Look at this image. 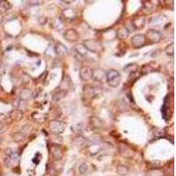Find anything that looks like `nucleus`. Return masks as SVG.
<instances>
[{
	"label": "nucleus",
	"mask_w": 176,
	"mask_h": 176,
	"mask_svg": "<svg viewBox=\"0 0 176 176\" xmlns=\"http://www.w3.org/2000/svg\"><path fill=\"white\" fill-rule=\"evenodd\" d=\"M7 157L6 158V163L8 166H15L19 163V156L13 152H6Z\"/></svg>",
	"instance_id": "5"
},
{
	"label": "nucleus",
	"mask_w": 176,
	"mask_h": 176,
	"mask_svg": "<svg viewBox=\"0 0 176 176\" xmlns=\"http://www.w3.org/2000/svg\"><path fill=\"white\" fill-rule=\"evenodd\" d=\"M64 15L66 19H69V20H72V19H75L76 16V13L73 11V10L71 9H67L65 11H64Z\"/></svg>",
	"instance_id": "14"
},
{
	"label": "nucleus",
	"mask_w": 176,
	"mask_h": 176,
	"mask_svg": "<svg viewBox=\"0 0 176 176\" xmlns=\"http://www.w3.org/2000/svg\"><path fill=\"white\" fill-rule=\"evenodd\" d=\"M144 21H145V20H144V17L143 16L136 17L133 20V26L137 29H140V28H142L143 27Z\"/></svg>",
	"instance_id": "10"
},
{
	"label": "nucleus",
	"mask_w": 176,
	"mask_h": 176,
	"mask_svg": "<svg viewBox=\"0 0 176 176\" xmlns=\"http://www.w3.org/2000/svg\"><path fill=\"white\" fill-rule=\"evenodd\" d=\"M79 76L82 80H91L94 77V71L87 66H84L79 71Z\"/></svg>",
	"instance_id": "4"
},
{
	"label": "nucleus",
	"mask_w": 176,
	"mask_h": 176,
	"mask_svg": "<svg viewBox=\"0 0 176 176\" xmlns=\"http://www.w3.org/2000/svg\"><path fill=\"white\" fill-rule=\"evenodd\" d=\"M55 53H56V55H59V56L65 55H67V53H68V50H67V48H66L64 44H62V43L56 44L55 47Z\"/></svg>",
	"instance_id": "9"
},
{
	"label": "nucleus",
	"mask_w": 176,
	"mask_h": 176,
	"mask_svg": "<svg viewBox=\"0 0 176 176\" xmlns=\"http://www.w3.org/2000/svg\"><path fill=\"white\" fill-rule=\"evenodd\" d=\"M107 83L111 87H117L121 83V75L116 70H110L106 74Z\"/></svg>",
	"instance_id": "1"
},
{
	"label": "nucleus",
	"mask_w": 176,
	"mask_h": 176,
	"mask_svg": "<svg viewBox=\"0 0 176 176\" xmlns=\"http://www.w3.org/2000/svg\"><path fill=\"white\" fill-rule=\"evenodd\" d=\"M146 42V38H145V35L143 34H136L134 35L131 39V43L133 44L134 47L136 48H139V47H142Z\"/></svg>",
	"instance_id": "6"
},
{
	"label": "nucleus",
	"mask_w": 176,
	"mask_h": 176,
	"mask_svg": "<svg viewBox=\"0 0 176 176\" xmlns=\"http://www.w3.org/2000/svg\"><path fill=\"white\" fill-rule=\"evenodd\" d=\"M2 20H3V18H2V15L0 14V24H1V22H2Z\"/></svg>",
	"instance_id": "22"
},
{
	"label": "nucleus",
	"mask_w": 176,
	"mask_h": 176,
	"mask_svg": "<svg viewBox=\"0 0 176 176\" xmlns=\"http://www.w3.org/2000/svg\"><path fill=\"white\" fill-rule=\"evenodd\" d=\"M49 127L51 130V131L56 133V134H60L62 132H64V130H65V124L64 122H62V121H56V120L50 121Z\"/></svg>",
	"instance_id": "3"
},
{
	"label": "nucleus",
	"mask_w": 176,
	"mask_h": 176,
	"mask_svg": "<svg viewBox=\"0 0 176 176\" xmlns=\"http://www.w3.org/2000/svg\"><path fill=\"white\" fill-rule=\"evenodd\" d=\"M0 81H1V75H0Z\"/></svg>",
	"instance_id": "23"
},
{
	"label": "nucleus",
	"mask_w": 176,
	"mask_h": 176,
	"mask_svg": "<svg viewBox=\"0 0 176 176\" xmlns=\"http://www.w3.org/2000/svg\"><path fill=\"white\" fill-rule=\"evenodd\" d=\"M52 154L55 160H61L64 155V152L59 146H54V148L52 150Z\"/></svg>",
	"instance_id": "11"
},
{
	"label": "nucleus",
	"mask_w": 176,
	"mask_h": 176,
	"mask_svg": "<svg viewBox=\"0 0 176 176\" xmlns=\"http://www.w3.org/2000/svg\"><path fill=\"white\" fill-rule=\"evenodd\" d=\"M165 52L166 53V55H174V43L168 45L165 49Z\"/></svg>",
	"instance_id": "16"
},
{
	"label": "nucleus",
	"mask_w": 176,
	"mask_h": 176,
	"mask_svg": "<svg viewBox=\"0 0 176 176\" xmlns=\"http://www.w3.org/2000/svg\"><path fill=\"white\" fill-rule=\"evenodd\" d=\"M2 129H3V123H2V122L0 121V130H1Z\"/></svg>",
	"instance_id": "21"
},
{
	"label": "nucleus",
	"mask_w": 176,
	"mask_h": 176,
	"mask_svg": "<svg viewBox=\"0 0 176 176\" xmlns=\"http://www.w3.org/2000/svg\"><path fill=\"white\" fill-rule=\"evenodd\" d=\"M65 40H67L68 42H75L78 40V34L74 30V29H69L67 30L64 34Z\"/></svg>",
	"instance_id": "8"
},
{
	"label": "nucleus",
	"mask_w": 176,
	"mask_h": 176,
	"mask_svg": "<svg viewBox=\"0 0 176 176\" xmlns=\"http://www.w3.org/2000/svg\"><path fill=\"white\" fill-rule=\"evenodd\" d=\"M4 72H5V67L2 64H0V75L2 76L4 74Z\"/></svg>",
	"instance_id": "20"
},
{
	"label": "nucleus",
	"mask_w": 176,
	"mask_h": 176,
	"mask_svg": "<svg viewBox=\"0 0 176 176\" xmlns=\"http://www.w3.org/2000/svg\"><path fill=\"white\" fill-rule=\"evenodd\" d=\"M147 38L149 41H151V42H153V43H157L159 42L161 39V33L157 31V30H154V29H151L147 32L146 34Z\"/></svg>",
	"instance_id": "7"
},
{
	"label": "nucleus",
	"mask_w": 176,
	"mask_h": 176,
	"mask_svg": "<svg viewBox=\"0 0 176 176\" xmlns=\"http://www.w3.org/2000/svg\"><path fill=\"white\" fill-rule=\"evenodd\" d=\"M79 172L81 174H86L88 172V165L86 163H83L82 165L79 166Z\"/></svg>",
	"instance_id": "18"
},
{
	"label": "nucleus",
	"mask_w": 176,
	"mask_h": 176,
	"mask_svg": "<svg viewBox=\"0 0 176 176\" xmlns=\"http://www.w3.org/2000/svg\"><path fill=\"white\" fill-rule=\"evenodd\" d=\"M0 142H1V140H0Z\"/></svg>",
	"instance_id": "24"
},
{
	"label": "nucleus",
	"mask_w": 176,
	"mask_h": 176,
	"mask_svg": "<svg viewBox=\"0 0 176 176\" xmlns=\"http://www.w3.org/2000/svg\"><path fill=\"white\" fill-rule=\"evenodd\" d=\"M127 172H128V169H127V167H125V166L120 165V166L118 167V174H121V175H125L127 174Z\"/></svg>",
	"instance_id": "19"
},
{
	"label": "nucleus",
	"mask_w": 176,
	"mask_h": 176,
	"mask_svg": "<svg viewBox=\"0 0 176 176\" xmlns=\"http://www.w3.org/2000/svg\"><path fill=\"white\" fill-rule=\"evenodd\" d=\"M84 47L86 49L87 51L93 52V53H98L100 52L103 47L100 42H99V41L94 40V39H88L86 40L84 42Z\"/></svg>",
	"instance_id": "2"
},
{
	"label": "nucleus",
	"mask_w": 176,
	"mask_h": 176,
	"mask_svg": "<svg viewBox=\"0 0 176 176\" xmlns=\"http://www.w3.org/2000/svg\"><path fill=\"white\" fill-rule=\"evenodd\" d=\"M137 69H138V65H137L136 64H129V65L126 66V68L124 69V71L129 72H136Z\"/></svg>",
	"instance_id": "17"
},
{
	"label": "nucleus",
	"mask_w": 176,
	"mask_h": 176,
	"mask_svg": "<svg viewBox=\"0 0 176 176\" xmlns=\"http://www.w3.org/2000/svg\"><path fill=\"white\" fill-rule=\"evenodd\" d=\"M129 34H130V32H129V30L127 29L126 27H122V28H120V29L118 30V32H117V36L120 39L127 38V37L129 36Z\"/></svg>",
	"instance_id": "12"
},
{
	"label": "nucleus",
	"mask_w": 176,
	"mask_h": 176,
	"mask_svg": "<svg viewBox=\"0 0 176 176\" xmlns=\"http://www.w3.org/2000/svg\"><path fill=\"white\" fill-rule=\"evenodd\" d=\"M76 50H77V55L78 56H81V57H84L85 55L87 54V50H86V49L84 47V45H81V44H79V45H77V46H76Z\"/></svg>",
	"instance_id": "13"
},
{
	"label": "nucleus",
	"mask_w": 176,
	"mask_h": 176,
	"mask_svg": "<svg viewBox=\"0 0 176 176\" xmlns=\"http://www.w3.org/2000/svg\"><path fill=\"white\" fill-rule=\"evenodd\" d=\"M147 176H164V174H163V172L160 169H153L149 172Z\"/></svg>",
	"instance_id": "15"
}]
</instances>
